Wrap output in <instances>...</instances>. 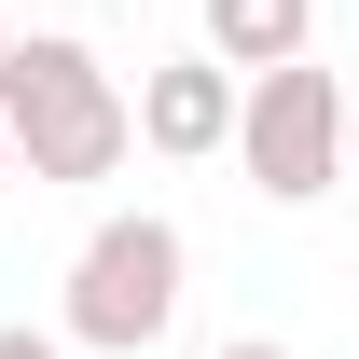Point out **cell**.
<instances>
[{"instance_id":"1","label":"cell","mask_w":359,"mask_h":359,"mask_svg":"<svg viewBox=\"0 0 359 359\" xmlns=\"http://www.w3.org/2000/svg\"><path fill=\"white\" fill-rule=\"evenodd\" d=\"M0 138H14L28 180H111L138 152V138H125V83H111L97 42H69V28L0 42Z\"/></svg>"},{"instance_id":"2","label":"cell","mask_w":359,"mask_h":359,"mask_svg":"<svg viewBox=\"0 0 359 359\" xmlns=\"http://www.w3.org/2000/svg\"><path fill=\"white\" fill-rule=\"evenodd\" d=\"M180 276H194V249H180L166 208H111V222L69 249V332L55 346H97V359H138L180 332Z\"/></svg>"},{"instance_id":"3","label":"cell","mask_w":359,"mask_h":359,"mask_svg":"<svg viewBox=\"0 0 359 359\" xmlns=\"http://www.w3.org/2000/svg\"><path fill=\"white\" fill-rule=\"evenodd\" d=\"M235 138H249V180H263L276 208H318L346 180V83L318 55H276V69L235 83Z\"/></svg>"},{"instance_id":"4","label":"cell","mask_w":359,"mask_h":359,"mask_svg":"<svg viewBox=\"0 0 359 359\" xmlns=\"http://www.w3.org/2000/svg\"><path fill=\"white\" fill-rule=\"evenodd\" d=\"M125 138L180 152V166H194V152H222V138H235V69H222V55H166V69L125 97Z\"/></svg>"},{"instance_id":"5","label":"cell","mask_w":359,"mask_h":359,"mask_svg":"<svg viewBox=\"0 0 359 359\" xmlns=\"http://www.w3.org/2000/svg\"><path fill=\"white\" fill-rule=\"evenodd\" d=\"M318 42V0H208V55L222 69H276Z\"/></svg>"},{"instance_id":"6","label":"cell","mask_w":359,"mask_h":359,"mask_svg":"<svg viewBox=\"0 0 359 359\" xmlns=\"http://www.w3.org/2000/svg\"><path fill=\"white\" fill-rule=\"evenodd\" d=\"M0 359H69V346H55V332H0Z\"/></svg>"},{"instance_id":"7","label":"cell","mask_w":359,"mask_h":359,"mask_svg":"<svg viewBox=\"0 0 359 359\" xmlns=\"http://www.w3.org/2000/svg\"><path fill=\"white\" fill-rule=\"evenodd\" d=\"M222 359H290V346H249V332H235V346H222Z\"/></svg>"},{"instance_id":"8","label":"cell","mask_w":359,"mask_h":359,"mask_svg":"<svg viewBox=\"0 0 359 359\" xmlns=\"http://www.w3.org/2000/svg\"><path fill=\"white\" fill-rule=\"evenodd\" d=\"M0 180H14V138H0Z\"/></svg>"},{"instance_id":"9","label":"cell","mask_w":359,"mask_h":359,"mask_svg":"<svg viewBox=\"0 0 359 359\" xmlns=\"http://www.w3.org/2000/svg\"><path fill=\"white\" fill-rule=\"evenodd\" d=\"M0 42H14V28H0Z\"/></svg>"}]
</instances>
